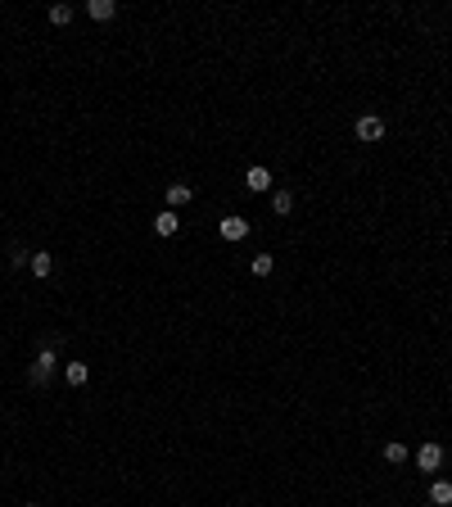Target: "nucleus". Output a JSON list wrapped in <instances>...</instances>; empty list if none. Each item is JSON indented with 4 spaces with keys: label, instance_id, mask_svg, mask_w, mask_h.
<instances>
[{
    "label": "nucleus",
    "instance_id": "obj_1",
    "mask_svg": "<svg viewBox=\"0 0 452 507\" xmlns=\"http://www.w3.org/2000/svg\"><path fill=\"white\" fill-rule=\"evenodd\" d=\"M54 367H59V358H54V349H41V354L32 358V367H27V380H32V385H45V380L54 376Z\"/></svg>",
    "mask_w": 452,
    "mask_h": 507
},
{
    "label": "nucleus",
    "instance_id": "obj_2",
    "mask_svg": "<svg viewBox=\"0 0 452 507\" xmlns=\"http://www.w3.org/2000/svg\"><path fill=\"white\" fill-rule=\"evenodd\" d=\"M380 136H385V118H376V114H362V118H357V140L376 145Z\"/></svg>",
    "mask_w": 452,
    "mask_h": 507
},
{
    "label": "nucleus",
    "instance_id": "obj_3",
    "mask_svg": "<svg viewBox=\"0 0 452 507\" xmlns=\"http://www.w3.org/2000/svg\"><path fill=\"white\" fill-rule=\"evenodd\" d=\"M217 236H222L226 245H236V240L249 236V222L245 217H222V222H217Z\"/></svg>",
    "mask_w": 452,
    "mask_h": 507
},
{
    "label": "nucleus",
    "instance_id": "obj_4",
    "mask_svg": "<svg viewBox=\"0 0 452 507\" xmlns=\"http://www.w3.org/2000/svg\"><path fill=\"white\" fill-rule=\"evenodd\" d=\"M416 466H420V471H439V466H443V449H439V444H420Z\"/></svg>",
    "mask_w": 452,
    "mask_h": 507
},
{
    "label": "nucleus",
    "instance_id": "obj_5",
    "mask_svg": "<svg viewBox=\"0 0 452 507\" xmlns=\"http://www.w3.org/2000/svg\"><path fill=\"white\" fill-rule=\"evenodd\" d=\"M245 186H249V191H253V195L271 191V173H267V168H262V163H253V168H249V173H245Z\"/></svg>",
    "mask_w": 452,
    "mask_h": 507
},
{
    "label": "nucleus",
    "instance_id": "obj_6",
    "mask_svg": "<svg viewBox=\"0 0 452 507\" xmlns=\"http://www.w3.org/2000/svg\"><path fill=\"white\" fill-rule=\"evenodd\" d=\"M177 227H181V217H177L172 208H163V213L154 217V236H177Z\"/></svg>",
    "mask_w": 452,
    "mask_h": 507
},
{
    "label": "nucleus",
    "instance_id": "obj_7",
    "mask_svg": "<svg viewBox=\"0 0 452 507\" xmlns=\"http://www.w3.org/2000/svg\"><path fill=\"white\" fill-rule=\"evenodd\" d=\"M64 380H68L73 389H82V385L91 380V367H87V363H68V367H64Z\"/></svg>",
    "mask_w": 452,
    "mask_h": 507
},
{
    "label": "nucleus",
    "instance_id": "obj_8",
    "mask_svg": "<svg viewBox=\"0 0 452 507\" xmlns=\"http://www.w3.org/2000/svg\"><path fill=\"white\" fill-rule=\"evenodd\" d=\"M430 503L434 507H452V480H434V485H430Z\"/></svg>",
    "mask_w": 452,
    "mask_h": 507
},
{
    "label": "nucleus",
    "instance_id": "obj_9",
    "mask_svg": "<svg viewBox=\"0 0 452 507\" xmlns=\"http://www.w3.org/2000/svg\"><path fill=\"white\" fill-rule=\"evenodd\" d=\"M87 14L104 23V19H113V14H118V5H113V0H91V5H87Z\"/></svg>",
    "mask_w": 452,
    "mask_h": 507
},
{
    "label": "nucleus",
    "instance_id": "obj_10",
    "mask_svg": "<svg viewBox=\"0 0 452 507\" xmlns=\"http://www.w3.org/2000/svg\"><path fill=\"white\" fill-rule=\"evenodd\" d=\"M27 268H32V277H41V281H45V277L54 272V259L41 249V254H32V263H27Z\"/></svg>",
    "mask_w": 452,
    "mask_h": 507
},
{
    "label": "nucleus",
    "instance_id": "obj_11",
    "mask_svg": "<svg viewBox=\"0 0 452 507\" xmlns=\"http://www.w3.org/2000/svg\"><path fill=\"white\" fill-rule=\"evenodd\" d=\"M190 199H194V186H185V182L168 186V204H190Z\"/></svg>",
    "mask_w": 452,
    "mask_h": 507
},
{
    "label": "nucleus",
    "instance_id": "obj_12",
    "mask_svg": "<svg viewBox=\"0 0 452 507\" xmlns=\"http://www.w3.org/2000/svg\"><path fill=\"white\" fill-rule=\"evenodd\" d=\"M271 208H276L280 217H285V213H294V195H290V191H276V195H271Z\"/></svg>",
    "mask_w": 452,
    "mask_h": 507
},
{
    "label": "nucleus",
    "instance_id": "obj_13",
    "mask_svg": "<svg viewBox=\"0 0 452 507\" xmlns=\"http://www.w3.org/2000/svg\"><path fill=\"white\" fill-rule=\"evenodd\" d=\"M249 268H253V277H271V268H276V259H271V254H258V259L249 263Z\"/></svg>",
    "mask_w": 452,
    "mask_h": 507
},
{
    "label": "nucleus",
    "instance_id": "obj_14",
    "mask_svg": "<svg viewBox=\"0 0 452 507\" xmlns=\"http://www.w3.org/2000/svg\"><path fill=\"white\" fill-rule=\"evenodd\" d=\"M385 462H407V444H385Z\"/></svg>",
    "mask_w": 452,
    "mask_h": 507
},
{
    "label": "nucleus",
    "instance_id": "obj_15",
    "mask_svg": "<svg viewBox=\"0 0 452 507\" xmlns=\"http://www.w3.org/2000/svg\"><path fill=\"white\" fill-rule=\"evenodd\" d=\"M68 19H73V5H50V23H54V28H64Z\"/></svg>",
    "mask_w": 452,
    "mask_h": 507
},
{
    "label": "nucleus",
    "instance_id": "obj_16",
    "mask_svg": "<svg viewBox=\"0 0 452 507\" xmlns=\"http://www.w3.org/2000/svg\"><path fill=\"white\" fill-rule=\"evenodd\" d=\"M27 263H32V254L23 245H10V268H27Z\"/></svg>",
    "mask_w": 452,
    "mask_h": 507
},
{
    "label": "nucleus",
    "instance_id": "obj_17",
    "mask_svg": "<svg viewBox=\"0 0 452 507\" xmlns=\"http://www.w3.org/2000/svg\"><path fill=\"white\" fill-rule=\"evenodd\" d=\"M27 507H36V503H27Z\"/></svg>",
    "mask_w": 452,
    "mask_h": 507
}]
</instances>
